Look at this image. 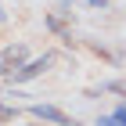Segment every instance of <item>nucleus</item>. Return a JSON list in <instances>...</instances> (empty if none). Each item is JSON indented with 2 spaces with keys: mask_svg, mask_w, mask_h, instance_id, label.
I'll return each mask as SVG.
<instances>
[{
  "mask_svg": "<svg viewBox=\"0 0 126 126\" xmlns=\"http://www.w3.org/2000/svg\"><path fill=\"white\" fill-rule=\"evenodd\" d=\"M50 61H54V54H43V58H36V61H25V65L18 68V72H15V83H25V79H36V76H43V72H47L50 68Z\"/></svg>",
  "mask_w": 126,
  "mask_h": 126,
  "instance_id": "7ed1b4c3",
  "label": "nucleus"
},
{
  "mask_svg": "<svg viewBox=\"0 0 126 126\" xmlns=\"http://www.w3.org/2000/svg\"><path fill=\"white\" fill-rule=\"evenodd\" d=\"M18 119V108H11V105H0V123H15Z\"/></svg>",
  "mask_w": 126,
  "mask_h": 126,
  "instance_id": "20e7f679",
  "label": "nucleus"
},
{
  "mask_svg": "<svg viewBox=\"0 0 126 126\" xmlns=\"http://www.w3.org/2000/svg\"><path fill=\"white\" fill-rule=\"evenodd\" d=\"M101 90H115V94H126V83H101Z\"/></svg>",
  "mask_w": 126,
  "mask_h": 126,
  "instance_id": "423d86ee",
  "label": "nucleus"
},
{
  "mask_svg": "<svg viewBox=\"0 0 126 126\" xmlns=\"http://www.w3.org/2000/svg\"><path fill=\"white\" fill-rule=\"evenodd\" d=\"M112 115H115V119H119V126H126V101H123V105H119V108H115V112H112Z\"/></svg>",
  "mask_w": 126,
  "mask_h": 126,
  "instance_id": "0eeeda50",
  "label": "nucleus"
},
{
  "mask_svg": "<svg viewBox=\"0 0 126 126\" xmlns=\"http://www.w3.org/2000/svg\"><path fill=\"white\" fill-rule=\"evenodd\" d=\"M25 43H7V47L0 50V76H15L22 65H25Z\"/></svg>",
  "mask_w": 126,
  "mask_h": 126,
  "instance_id": "f03ea898",
  "label": "nucleus"
},
{
  "mask_svg": "<svg viewBox=\"0 0 126 126\" xmlns=\"http://www.w3.org/2000/svg\"><path fill=\"white\" fill-rule=\"evenodd\" d=\"M29 115L40 119V123H50V126H79L72 115H65L58 105H29Z\"/></svg>",
  "mask_w": 126,
  "mask_h": 126,
  "instance_id": "f257e3e1",
  "label": "nucleus"
},
{
  "mask_svg": "<svg viewBox=\"0 0 126 126\" xmlns=\"http://www.w3.org/2000/svg\"><path fill=\"white\" fill-rule=\"evenodd\" d=\"M97 126H119V119H115V115H101V119H97Z\"/></svg>",
  "mask_w": 126,
  "mask_h": 126,
  "instance_id": "6e6552de",
  "label": "nucleus"
},
{
  "mask_svg": "<svg viewBox=\"0 0 126 126\" xmlns=\"http://www.w3.org/2000/svg\"><path fill=\"white\" fill-rule=\"evenodd\" d=\"M47 25H50V29H54V32H58V36H65V40H68V32H65V25H61L58 18H47Z\"/></svg>",
  "mask_w": 126,
  "mask_h": 126,
  "instance_id": "39448f33",
  "label": "nucleus"
}]
</instances>
